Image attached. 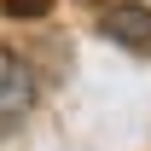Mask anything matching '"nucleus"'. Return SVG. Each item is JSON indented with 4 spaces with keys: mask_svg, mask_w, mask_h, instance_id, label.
<instances>
[{
    "mask_svg": "<svg viewBox=\"0 0 151 151\" xmlns=\"http://www.w3.org/2000/svg\"><path fill=\"white\" fill-rule=\"evenodd\" d=\"M29 105H35V76H29V64L18 52L0 47V128H12L18 116H29Z\"/></svg>",
    "mask_w": 151,
    "mask_h": 151,
    "instance_id": "nucleus-1",
    "label": "nucleus"
},
{
    "mask_svg": "<svg viewBox=\"0 0 151 151\" xmlns=\"http://www.w3.org/2000/svg\"><path fill=\"white\" fill-rule=\"evenodd\" d=\"M105 35L122 41L128 52H151V6H134V0L111 6L105 12Z\"/></svg>",
    "mask_w": 151,
    "mask_h": 151,
    "instance_id": "nucleus-2",
    "label": "nucleus"
},
{
    "mask_svg": "<svg viewBox=\"0 0 151 151\" xmlns=\"http://www.w3.org/2000/svg\"><path fill=\"white\" fill-rule=\"evenodd\" d=\"M47 6H52V0H6V12H12V18H41Z\"/></svg>",
    "mask_w": 151,
    "mask_h": 151,
    "instance_id": "nucleus-3",
    "label": "nucleus"
}]
</instances>
